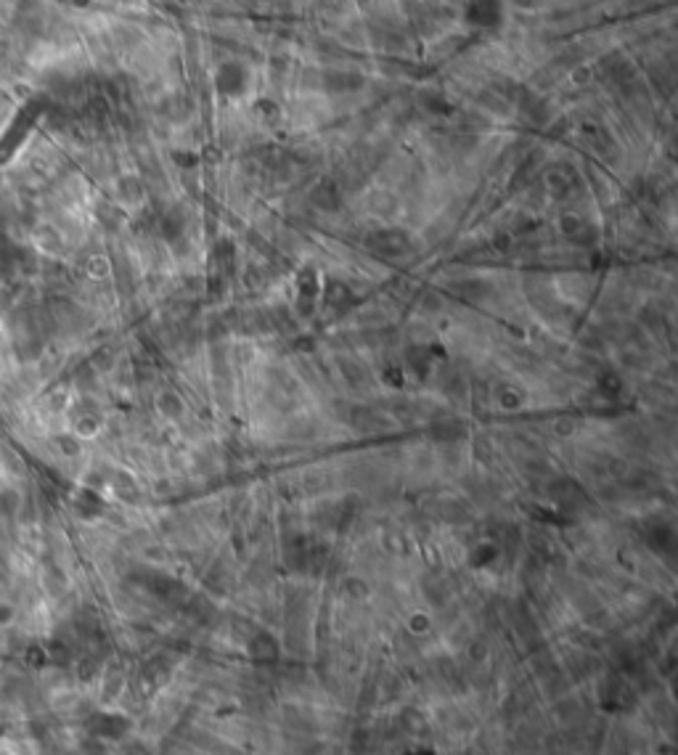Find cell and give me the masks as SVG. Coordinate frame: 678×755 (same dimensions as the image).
<instances>
[{
  "mask_svg": "<svg viewBox=\"0 0 678 755\" xmlns=\"http://www.w3.org/2000/svg\"><path fill=\"white\" fill-rule=\"evenodd\" d=\"M501 16V8H498V0H475L472 8H469V19L477 22V24L488 27L496 24V19Z\"/></svg>",
  "mask_w": 678,
  "mask_h": 755,
  "instance_id": "obj_1",
  "label": "cell"
}]
</instances>
